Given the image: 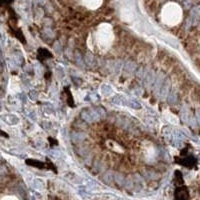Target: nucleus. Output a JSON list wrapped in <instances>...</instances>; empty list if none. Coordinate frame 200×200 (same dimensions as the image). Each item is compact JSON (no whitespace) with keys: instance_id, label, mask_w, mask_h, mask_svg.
Instances as JSON below:
<instances>
[{"instance_id":"7ed1b4c3","label":"nucleus","mask_w":200,"mask_h":200,"mask_svg":"<svg viewBox=\"0 0 200 200\" xmlns=\"http://www.w3.org/2000/svg\"><path fill=\"white\" fill-rule=\"evenodd\" d=\"M82 2L88 9L95 10L102 5L103 0H82Z\"/></svg>"},{"instance_id":"f03ea898","label":"nucleus","mask_w":200,"mask_h":200,"mask_svg":"<svg viewBox=\"0 0 200 200\" xmlns=\"http://www.w3.org/2000/svg\"><path fill=\"white\" fill-rule=\"evenodd\" d=\"M183 11L181 6L176 2H168L162 7L160 13L161 22L166 26L173 27L182 21Z\"/></svg>"},{"instance_id":"f257e3e1","label":"nucleus","mask_w":200,"mask_h":200,"mask_svg":"<svg viewBox=\"0 0 200 200\" xmlns=\"http://www.w3.org/2000/svg\"><path fill=\"white\" fill-rule=\"evenodd\" d=\"M114 40L113 27L109 23H101L93 33V43L97 50L106 52L110 49Z\"/></svg>"},{"instance_id":"20e7f679","label":"nucleus","mask_w":200,"mask_h":200,"mask_svg":"<svg viewBox=\"0 0 200 200\" xmlns=\"http://www.w3.org/2000/svg\"><path fill=\"white\" fill-rule=\"evenodd\" d=\"M10 200V199H12V200H17L18 198L16 197V196H4V197H2L1 200Z\"/></svg>"}]
</instances>
